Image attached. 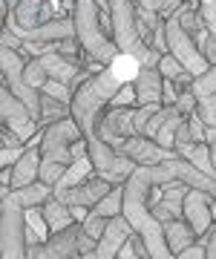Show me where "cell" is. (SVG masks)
<instances>
[{
	"label": "cell",
	"mask_w": 216,
	"mask_h": 259,
	"mask_svg": "<svg viewBox=\"0 0 216 259\" xmlns=\"http://www.w3.org/2000/svg\"><path fill=\"white\" fill-rule=\"evenodd\" d=\"M182 69H185V66L179 64V58H176V55H170V52H161V58H159V72L164 75V78L176 81L179 75H182Z\"/></svg>",
	"instance_id": "obj_26"
},
{
	"label": "cell",
	"mask_w": 216,
	"mask_h": 259,
	"mask_svg": "<svg viewBox=\"0 0 216 259\" xmlns=\"http://www.w3.org/2000/svg\"><path fill=\"white\" fill-rule=\"evenodd\" d=\"M23 78H26V83L32 87V90H44V83L49 81V72L44 69V64H40V58H32L26 64V72H23Z\"/></svg>",
	"instance_id": "obj_20"
},
{
	"label": "cell",
	"mask_w": 216,
	"mask_h": 259,
	"mask_svg": "<svg viewBox=\"0 0 216 259\" xmlns=\"http://www.w3.org/2000/svg\"><path fill=\"white\" fill-rule=\"evenodd\" d=\"M113 187L115 185L110 182V179H104V176H98V173H95L93 179H87L84 185L69 187V190H66V193H61L58 199H61L64 204H69V207H90V210H93L95 204L101 202L104 196L113 190Z\"/></svg>",
	"instance_id": "obj_9"
},
{
	"label": "cell",
	"mask_w": 216,
	"mask_h": 259,
	"mask_svg": "<svg viewBox=\"0 0 216 259\" xmlns=\"http://www.w3.org/2000/svg\"><path fill=\"white\" fill-rule=\"evenodd\" d=\"M12 196L18 199V204L23 207H38V204H47L52 196H55V187L47 185V182H32L26 187H18V190H12Z\"/></svg>",
	"instance_id": "obj_14"
},
{
	"label": "cell",
	"mask_w": 216,
	"mask_h": 259,
	"mask_svg": "<svg viewBox=\"0 0 216 259\" xmlns=\"http://www.w3.org/2000/svg\"><path fill=\"white\" fill-rule=\"evenodd\" d=\"M185 3H188V0H159V15L167 20L170 15H176V12L185 6Z\"/></svg>",
	"instance_id": "obj_32"
},
{
	"label": "cell",
	"mask_w": 216,
	"mask_h": 259,
	"mask_svg": "<svg viewBox=\"0 0 216 259\" xmlns=\"http://www.w3.org/2000/svg\"><path fill=\"white\" fill-rule=\"evenodd\" d=\"M110 107H139V95H136V87L133 83H121L118 93L113 95Z\"/></svg>",
	"instance_id": "obj_25"
},
{
	"label": "cell",
	"mask_w": 216,
	"mask_h": 259,
	"mask_svg": "<svg viewBox=\"0 0 216 259\" xmlns=\"http://www.w3.org/2000/svg\"><path fill=\"white\" fill-rule=\"evenodd\" d=\"M173 259H205V236H199L193 245H190L188 250H182V253H176Z\"/></svg>",
	"instance_id": "obj_31"
},
{
	"label": "cell",
	"mask_w": 216,
	"mask_h": 259,
	"mask_svg": "<svg viewBox=\"0 0 216 259\" xmlns=\"http://www.w3.org/2000/svg\"><path fill=\"white\" fill-rule=\"evenodd\" d=\"M207 147H210V158L216 164V127H207Z\"/></svg>",
	"instance_id": "obj_36"
},
{
	"label": "cell",
	"mask_w": 216,
	"mask_h": 259,
	"mask_svg": "<svg viewBox=\"0 0 216 259\" xmlns=\"http://www.w3.org/2000/svg\"><path fill=\"white\" fill-rule=\"evenodd\" d=\"M205 259H216V225L205 233Z\"/></svg>",
	"instance_id": "obj_34"
},
{
	"label": "cell",
	"mask_w": 216,
	"mask_h": 259,
	"mask_svg": "<svg viewBox=\"0 0 216 259\" xmlns=\"http://www.w3.org/2000/svg\"><path fill=\"white\" fill-rule=\"evenodd\" d=\"M18 3H20V0H3V6H6V9H18Z\"/></svg>",
	"instance_id": "obj_39"
},
{
	"label": "cell",
	"mask_w": 216,
	"mask_h": 259,
	"mask_svg": "<svg viewBox=\"0 0 216 259\" xmlns=\"http://www.w3.org/2000/svg\"><path fill=\"white\" fill-rule=\"evenodd\" d=\"M213 199L216 196L196 190V187H190L188 196H185V219L196 231V236H205L213 228Z\"/></svg>",
	"instance_id": "obj_8"
},
{
	"label": "cell",
	"mask_w": 216,
	"mask_h": 259,
	"mask_svg": "<svg viewBox=\"0 0 216 259\" xmlns=\"http://www.w3.org/2000/svg\"><path fill=\"white\" fill-rule=\"evenodd\" d=\"M118 259H141L139 253H136V248H133V236H130V242L118 250Z\"/></svg>",
	"instance_id": "obj_35"
},
{
	"label": "cell",
	"mask_w": 216,
	"mask_h": 259,
	"mask_svg": "<svg viewBox=\"0 0 216 259\" xmlns=\"http://www.w3.org/2000/svg\"><path fill=\"white\" fill-rule=\"evenodd\" d=\"M193 93H196V98L216 93V64L210 66V69H207L205 75H199L196 81H193Z\"/></svg>",
	"instance_id": "obj_24"
},
{
	"label": "cell",
	"mask_w": 216,
	"mask_h": 259,
	"mask_svg": "<svg viewBox=\"0 0 216 259\" xmlns=\"http://www.w3.org/2000/svg\"><path fill=\"white\" fill-rule=\"evenodd\" d=\"M40 93L52 95V98H58V101H64V104L72 101V87L64 83V81H55V78H49V81L44 83V90H40Z\"/></svg>",
	"instance_id": "obj_22"
},
{
	"label": "cell",
	"mask_w": 216,
	"mask_h": 259,
	"mask_svg": "<svg viewBox=\"0 0 216 259\" xmlns=\"http://www.w3.org/2000/svg\"><path fill=\"white\" fill-rule=\"evenodd\" d=\"M107 222H110V219H104V216H98V213L90 210V216H87L81 225H84V233H87V236H93V239H101L104 231H107Z\"/></svg>",
	"instance_id": "obj_27"
},
{
	"label": "cell",
	"mask_w": 216,
	"mask_h": 259,
	"mask_svg": "<svg viewBox=\"0 0 216 259\" xmlns=\"http://www.w3.org/2000/svg\"><path fill=\"white\" fill-rule=\"evenodd\" d=\"M0 118H3V124H6L9 130H15L26 144L40 133V130H38L40 127L38 118L32 115V110L20 101L18 95L12 93L6 83H3V90H0Z\"/></svg>",
	"instance_id": "obj_5"
},
{
	"label": "cell",
	"mask_w": 216,
	"mask_h": 259,
	"mask_svg": "<svg viewBox=\"0 0 216 259\" xmlns=\"http://www.w3.org/2000/svg\"><path fill=\"white\" fill-rule=\"evenodd\" d=\"M121 210H124V185H115L113 190L93 207V213H98V216H104V219L121 216Z\"/></svg>",
	"instance_id": "obj_19"
},
{
	"label": "cell",
	"mask_w": 216,
	"mask_h": 259,
	"mask_svg": "<svg viewBox=\"0 0 216 259\" xmlns=\"http://www.w3.org/2000/svg\"><path fill=\"white\" fill-rule=\"evenodd\" d=\"M188 118V127H190V136H193V141L196 144H207V124L202 118H199L196 112H190V115H185Z\"/></svg>",
	"instance_id": "obj_28"
},
{
	"label": "cell",
	"mask_w": 216,
	"mask_h": 259,
	"mask_svg": "<svg viewBox=\"0 0 216 259\" xmlns=\"http://www.w3.org/2000/svg\"><path fill=\"white\" fill-rule=\"evenodd\" d=\"M176 153L185 156L188 161H193V164H196L202 173H207L210 179H216V164H213V158H210V147H207V144H188V147H179Z\"/></svg>",
	"instance_id": "obj_16"
},
{
	"label": "cell",
	"mask_w": 216,
	"mask_h": 259,
	"mask_svg": "<svg viewBox=\"0 0 216 259\" xmlns=\"http://www.w3.org/2000/svg\"><path fill=\"white\" fill-rule=\"evenodd\" d=\"M141 66H144V64H141L136 55H130V52H118V55H115V61L110 64V69H113V72L118 75L124 83H133L136 78H139Z\"/></svg>",
	"instance_id": "obj_18"
},
{
	"label": "cell",
	"mask_w": 216,
	"mask_h": 259,
	"mask_svg": "<svg viewBox=\"0 0 216 259\" xmlns=\"http://www.w3.org/2000/svg\"><path fill=\"white\" fill-rule=\"evenodd\" d=\"M72 20H75V37L81 44V52L101 66L113 64L121 49H118V44L113 37L107 35L110 29L104 23L101 6L95 0H72Z\"/></svg>",
	"instance_id": "obj_1"
},
{
	"label": "cell",
	"mask_w": 216,
	"mask_h": 259,
	"mask_svg": "<svg viewBox=\"0 0 216 259\" xmlns=\"http://www.w3.org/2000/svg\"><path fill=\"white\" fill-rule=\"evenodd\" d=\"M95 3L101 6V12H104V15H110V3H107V0H95Z\"/></svg>",
	"instance_id": "obj_38"
},
{
	"label": "cell",
	"mask_w": 216,
	"mask_h": 259,
	"mask_svg": "<svg viewBox=\"0 0 216 259\" xmlns=\"http://www.w3.org/2000/svg\"><path fill=\"white\" fill-rule=\"evenodd\" d=\"M0 256L3 259H29L26 207L18 204V199L12 193L3 196V204H0Z\"/></svg>",
	"instance_id": "obj_2"
},
{
	"label": "cell",
	"mask_w": 216,
	"mask_h": 259,
	"mask_svg": "<svg viewBox=\"0 0 216 259\" xmlns=\"http://www.w3.org/2000/svg\"><path fill=\"white\" fill-rule=\"evenodd\" d=\"M199 49H202V55H205L207 61H210V66H213L216 64V35H207L205 44H202Z\"/></svg>",
	"instance_id": "obj_33"
},
{
	"label": "cell",
	"mask_w": 216,
	"mask_h": 259,
	"mask_svg": "<svg viewBox=\"0 0 216 259\" xmlns=\"http://www.w3.org/2000/svg\"><path fill=\"white\" fill-rule=\"evenodd\" d=\"M164 26H167V52L170 55H176L179 64L185 66L188 72H193L196 78L199 75H205L207 69H210V61L202 55V49L196 47L193 35L179 23V15H170V18L164 20Z\"/></svg>",
	"instance_id": "obj_3"
},
{
	"label": "cell",
	"mask_w": 216,
	"mask_h": 259,
	"mask_svg": "<svg viewBox=\"0 0 216 259\" xmlns=\"http://www.w3.org/2000/svg\"><path fill=\"white\" fill-rule=\"evenodd\" d=\"M81 127L75 124L72 115H66V118L55 121V124H49L44 127V139H40V156L44 161H64V164H72L75 158H72V144L81 141Z\"/></svg>",
	"instance_id": "obj_4"
},
{
	"label": "cell",
	"mask_w": 216,
	"mask_h": 259,
	"mask_svg": "<svg viewBox=\"0 0 216 259\" xmlns=\"http://www.w3.org/2000/svg\"><path fill=\"white\" fill-rule=\"evenodd\" d=\"M133 87H136V95H139V107L164 104V75L159 72V66H141Z\"/></svg>",
	"instance_id": "obj_11"
},
{
	"label": "cell",
	"mask_w": 216,
	"mask_h": 259,
	"mask_svg": "<svg viewBox=\"0 0 216 259\" xmlns=\"http://www.w3.org/2000/svg\"><path fill=\"white\" fill-rule=\"evenodd\" d=\"M196 104H199V98H196V93H193V87H190V90H182V93H179L176 110L182 112V115H190V112H196Z\"/></svg>",
	"instance_id": "obj_29"
},
{
	"label": "cell",
	"mask_w": 216,
	"mask_h": 259,
	"mask_svg": "<svg viewBox=\"0 0 216 259\" xmlns=\"http://www.w3.org/2000/svg\"><path fill=\"white\" fill-rule=\"evenodd\" d=\"M115 153L127 156L136 164H161V161H170V158L179 156L176 150H164L156 139H147V136H130V139H124L121 147L115 150Z\"/></svg>",
	"instance_id": "obj_7"
},
{
	"label": "cell",
	"mask_w": 216,
	"mask_h": 259,
	"mask_svg": "<svg viewBox=\"0 0 216 259\" xmlns=\"http://www.w3.org/2000/svg\"><path fill=\"white\" fill-rule=\"evenodd\" d=\"M66 115H72V112H69V104L40 93V118H38L40 127H49V124H55V121L66 118Z\"/></svg>",
	"instance_id": "obj_17"
},
{
	"label": "cell",
	"mask_w": 216,
	"mask_h": 259,
	"mask_svg": "<svg viewBox=\"0 0 216 259\" xmlns=\"http://www.w3.org/2000/svg\"><path fill=\"white\" fill-rule=\"evenodd\" d=\"M95 173V164H93V158L84 156V158H75L72 164L66 167V173L61 179H58V185H55V196L66 193L69 187H78V185H84L87 179H93Z\"/></svg>",
	"instance_id": "obj_12"
},
{
	"label": "cell",
	"mask_w": 216,
	"mask_h": 259,
	"mask_svg": "<svg viewBox=\"0 0 216 259\" xmlns=\"http://www.w3.org/2000/svg\"><path fill=\"white\" fill-rule=\"evenodd\" d=\"M66 167L69 164H64V161H40V182H47V185L55 187L58 179L66 173Z\"/></svg>",
	"instance_id": "obj_23"
},
{
	"label": "cell",
	"mask_w": 216,
	"mask_h": 259,
	"mask_svg": "<svg viewBox=\"0 0 216 259\" xmlns=\"http://www.w3.org/2000/svg\"><path fill=\"white\" fill-rule=\"evenodd\" d=\"M185 118V115H176V118H170L164 127L156 133V141H159L164 150H176V130H179V121Z\"/></svg>",
	"instance_id": "obj_21"
},
{
	"label": "cell",
	"mask_w": 216,
	"mask_h": 259,
	"mask_svg": "<svg viewBox=\"0 0 216 259\" xmlns=\"http://www.w3.org/2000/svg\"><path fill=\"white\" fill-rule=\"evenodd\" d=\"M133 225L127 222V216H110V222H107V231L104 236L98 239V248H95V256L98 259H118V250L130 242L133 236Z\"/></svg>",
	"instance_id": "obj_10"
},
{
	"label": "cell",
	"mask_w": 216,
	"mask_h": 259,
	"mask_svg": "<svg viewBox=\"0 0 216 259\" xmlns=\"http://www.w3.org/2000/svg\"><path fill=\"white\" fill-rule=\"evenodd\" d=\"M81 233H84V225L81 222L69 225L64 231L52 233L47 242L32 245L29 248V259H75V256H81V250H78Z\"/></svg>",
	"instance_id": "obj_6"
},
{
	"label": "cell",
	"mask_w": 216,
	"mask_h": 259,
	"mask_svg": "<svg viewBox=\"0 0 216 259\" xmlns=\"http://www.w3.org/2000/svg\"><path fill=\"white\" fill-rule=\"evenodd\" d=\"M164 236H167V248L173 250V256H176V253H182V250H188L190 245L199 239L196 231L188 225V219H185V216L164 225Z\"/></svg>",
	"instance_id": "obj_13"
},
{
	"label": "cell",
	"mask_w": 216,
	"mask_h": 259,
	"mask_svg": "<svg viewBox=\"0 0 216 259\" xmlns=\"http://www.w3.org/2000/svg\"><path fill=\"white\" fill-rule=\"evenodd\" d=\"M44 216H47V222H49V228H52V233L64 231V228H69V225H75L72 207H69V204H64L58 196H52V199L44 204Z\"/></svg>",
	"instance_id": "obj_15"
},
{
	"label": "cell",
	"mask_w": 216,
	"mask_h": 259,
	"mask_svg": "<svg viewBox=\"0 0 216 259\" xmlns=\"http://www.w3.org/2000/svg\"><path fill=\"white\" fill-rule=\"evenodd\" d=\"M72 216H75V222H84L90 216V207H72Z\"/></svg>",
	"instance_id": "obj_37"
},
{
	"label": "cell",
	"mask_w": 216,
	"mask_h": 259,
	"mask_svg": "<svg viewBox=\"0 0 216 259\" xmlns=\"http://www.w3.org/2000/svg\"><path fill=\"white\" fill-rule=\"evenodd\" d=\"M23 153H26V144H20V147H0V164L3 167H15Z\"/></svg>",
	"instance_id": "obj_30"
}]
</instances>
